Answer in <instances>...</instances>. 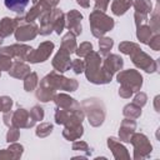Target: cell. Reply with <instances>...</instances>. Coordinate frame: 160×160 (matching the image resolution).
<instances>
[{"mask_svg": "<svg viewBox=\"0 0 160 160\" xmlns=\"http://www.w3.org/2000/svg\"><path fill=\"white\" fill-rule=\"evenodd\" d=\"M75 48H76V44H75V40H74V35L71 32H69L62 39V49L65 51H68L69 54H71L75 50Z\"/></svg>", "mask_w": 160, "mask_h": 160, "instance_id": "10", "label": "cell"}, {"mask_svg": "<svg viewBox=\"0 0 160 160\" xmlns=\"http://www.w3.org/2000/svg\"><path fill=\"white\" fill-rule=\"evenodd\" d=\"M81 19H82V15L75 10H71L68 14V28L71 31H74L75 35H79L81 32V25H80Z\"/></svg>", "mask_w": 160, "mask_h": 160, "instance_id": "5", "label": "cell"}, {"mask_svg": "<svg viewBox=\"0 0 160 160\" xmlns=\"http://www.w3.org/2000/svg\"><path fill=\"white\" fill-rule=\"evenodd\" d=\"M18 25V20L16 19H9V18H4L0 22V34L1 36H8L10 35L15 26Z\"/></svg>", "mask_w": 160, "mask_h": 160, "instance_id": "7", "label": "cell"}, {"mask_svg": "<svg viewBox=\"0 0 160 160\" xmlns=\"http://www.w3.org/2000/svg\"><path fill=\"white\" fill-rule=\"evenodd\" d=\"M91 49H92L91 44H89V42H84V44L80 45V48H79V50H78L76 52H78L79 56H85V55H88V52L91 51Z\"/></svg>", "mask_w": 160, "mask_h": 160, "instance_id": "15", "label": "cell"}, {"mask_svg": "<svg viewBox=\"0 0 160 160\" xmlns=\"http://www.w3.org/2000/svg\"><path fill=\"white\" fill-rule=\"evenodd\" d=\"M121 66H122V59L116 55H111L106 59L104 64V71L111 75L114 71H118L119 69H121Z\"/></svg>", "mask_w": 160, "mask_h": 160, "instance_id": "6", "label": "cell"}, {"mask_svg": "<svg viewBox=\"0 0 160 160\" xmlns=\"http://www.w3.org/2000/svg\"><path fill=\"white\" fill-rule=\"evenodd\" d=\"M31 1H32V2H36V0H31Z\"/></svg>", "mask_w": 160, "mask_h": 160, "instance_id": "21", "label": "cell"}, {"mask_svg": "<svg viewBox=\"0 0 160 160\" xmlns=\"http://www.w3.org/2000/svg\"><path fill=\"white\" fill-rule=\"evenodd\" d=\"M2 42V36H0V44Z\"/></svg>", "mask_w": 160, "mask_h": 160, "instance_id": "20", "label": "cell"}, {"mask_svg": "<svg viewBox=\"0 0 160 160\" xmlns=\"http://www.w3.org/2000/svg\"><path fill=\"white\" fill-rule=\"evenodd\" d=\"M31 115L34 116V119H35V120H41V119H42V116H44V111H42V109H41V108L35 106V108L31 110Z\"/></svg>", "mask_w": 160, "mask_h": 160, "instance_id": "17", "label": "cell"}, {"mask_svg": "<svg viewBox=\"0 0 160 160\" xmlns=\"http://www.w3.org/2000/svg\"><path fill=\"white\" fill-rule=\"evenodd\" d=\"M70 66H72V69H74V71L76 74H80V72L84 71V62L81 60H79V59H76L75 61H72V64Z\"/></svg>", "mask_w": 160, "mask_h": 160, "instance_id": "16", "label": "cell"}, {"mask_svg": "<svg viewBox=\"0 0 160 160\" xmlns=\"http://www.w3.org/2000/svg\"><path fill=\"white\" fill-rule=\"evenodd\" d=\"M11 105H12V101L10 98H8V96L0 98V110L1 111H9Z\"/></svg>", "mask_w": 160, "mask_h": 160, "instance_id": "14", "label": "cell"}, {"mask_svg": "<svg viewBox=\"0 0 160 160\" xmlns=\"http://www.w3.org/2000/svg\"><path fill=\"white\" fill-rule=\"evenodd\" d=\"M99 46H100L101 52H102V54H106V52L111 49V46H112V40H111V39H109V38L101 39V40H100V42H99Z\"/></svg>", "mask_w": 160, "mask_h": 160, "instance_id": "11", "label": "cell"}, {"mask_svg": "<svg viewBox=\"0 0 160 160\" xmlns=\"http://www.w3.org/2000/svg\"><path fill=\"white\" fill-rule=\"evenodd\" d=\"M69 55H70V54H69L68 51H65L64 49H61V50L56 54V56H55L54 60H52V65H54V68H55L58 71H66V70L70 68L71 62H70Z\"/></svg>", "mask_w": 160, "mask_h": 160, "instance_id": "3", "label": "cell"}, {"mask_svg": "<svg viewBox=\"0 0 160 160\" xmlns=\"http://www.w3.org/2000/svg\"><path fill=\"white\" fill-rule=\"evenodd\" d=\"M78 4L82 5V6H85V8L89 6V1H88V0H78Z\"/></svg>", "mask_w": 160, "mask_h": 160, "instance_id": "19", "label": "cell"}, {"mask_svg": "<svg viewBox=\"0 0 160 160\" xmlns=\"http://www.w3.org/2000/svg\"><path fill=\"white\" fill-rule=\"evenodd\" d=\"M132 4L131 0H114L112 5H111V9H112V12L115 15H122L128 9L129 6Z\"/></svg>", "mask_w": 160, "mask_h": 160, "instance_id": "9", "label": "cell"}, {"mask_svg": "<svg viewBox=\"0 0 160 160\" xmlns=\"http://www.w3.org/2000/svg\"><path fill=\"white\" fill-rule=\"evenodd\" d=\"M106 6H108V0H96V6H95L96 10L101 9V11H105Z\"/></svg>", "mask_w": 160, "mask_h": 160, "instance_id": "18", "label": "cell"}, {"mask_svg": "<svg viewBox=\"0 0 160 160\" xmlns=\"http://www.w3.org/2000/svg\"><path fill=\"white\" fill-rule=\"evenodd\" d=\"M36 30H38V28L34 24H31V25H22V26H20L16 30L15 35H16V39L18 40L25 41V40H30V39L35 38V35L38 32Z\"/></svg>", "mask_w": 160, "mask_h": 160, "instance_id": "4", "label": "cell"}, {"mask_svg": "<svg viewBox=\"0 0 160 160\" xmlns=\"http://www.w3.org/2000/svg\"><path fill=\"white\" fill-rule=\"evenodd\" d=\"M28 4L29 0H5V6L16 14H22Z\"/></svg>", "mask_w": 160, "mask_h": 160, "instance_id": "8", "label": "cell"}, {"mask_svg": "<svg viewBox=\"0 0 160 160\" xmlns=\"http://www.w3.org/2000/svg\"><path fill=\"white\" fill-rule=\"evenodd\" d=\"M54 49V44L52 42H42L39 49L36 51H30V54L28 55V60L31 62H39V61H45L48 59V56L51 54Z\"/></svg>", "mask_w": 160, "mask_h": 160, "instance_id": "2", "label": "cell"}, {"mask_svg": "<svg viewBox=\"0 0 160 160\" xmlns=\"http://www.w3.org/2000/svg\"><path fill=\"white\" fill-rule=\"evenodd\" d=\"M36 80H38V78H36V74H30L28 78H26V80H25V89H26V91H30V90H32L34 88H35V85H36Z\"/></svg>", "mask_w": 160, "mask_h": 160, "instance_id": "12", "label": "cell"}, {"mask_svg": "<svg viewBox=\"0 0 160 160\" xmlns=\"http://www.w3.org/2000/svg\"><path fill=\"white\" fill-rule=\"evenodd\" d=\"M90 22H91L92 34L95 36H98V38H100L101 35H104L106 31H109L114 26L112 19L109 18V16H106L105 14L98 11V10H95L90 15Z\"/></svg>", "mask_w": 160, "mask_h": 160, "instance_id": "1", "label": "cell"}, {"mask_svg": "<svg viewBox=\"0 0 160 160\" xmlns=\"http://www.w3.org/2000/svg\"><path fill=\"white\" fill-rule=\"evenodd\" d=\"M135 6H136V10L138 11L148 12L150 10V8H151V4L149 2V0H138L136 4H135Z\"/></svg>", "mask_w": 160, "mask_h": 160, "instance_id": "13", "label": "cell"}]
</instances>
